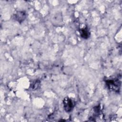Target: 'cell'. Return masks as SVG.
<instances>
[{
	"mask_svg": "<svg viewBox=\"0 0 122 122\" xmlns=\"http://www.w3.org/2000/svg\"><path fill=\"white\" fill-rule=\"evenodd\" d=\"M105 82L108 89L115 92H120L121 85V81L118 77H109L105 79Z\"/></svg>",
	"mask_w": 122,
	"mask_h": 122,
	"instance_id": "cell-1",
	"label": "cell"
},
{
	"mask_svg": "<svg viewBox=\"0 0 122 122\" xmlns=\"http://www.w3.org/2000/svg\"><path fill=\"white\" fill-rule=\"evenodd\" d=\"M62 102L64 110L67 112H71L75 105V102L74 100L68 97L63 99Z\"/></svg>",
	"mask_w": 122,
	"mask_h": 122,
	"instance_id": "cell-2",
	"label": "cell"
},
{
	"mask_svg": "<svg viewBox=\"0 0 122 122\" xmlns=\"http://www.w3.org/2000/svg\"><path fill=\"white\" fill-rule=\"evenodd\" d=\"M27 13L25 11H17L13 15V19L19 23H22L27 18Z\"/></svg>",
	"mask_w": 122,
	"mask_h": 122,
	"instance_id": "cell-3",
	"label": "cell"
},
{
	"mask_svg": "<svg viewBox=\"0 0 122 122\" xmlns=\"http://www.w3.org/2000/svg\"><path fill=\"white\" fill-rule=\"evenodd\" d=\"M79 32L81 37L84 39H88L91 35L90 30L87 26L80 28L79 29Z\"/></svg>",
	"mask_w": 122,
	"mask_h": 122,
	"instance_id": "cell-4",
	"label": "cell"
},
{
	"mask_svg": "<svg viewBox=\"0 0 122 122\" xmlns=\"http://www.w3.org/2000/svg\"><path fill=\"white\" fill-rule=\"evenodd\" d=\"M40 85V81L39 80H37L34 81L32 85H31V88L33 90H36L39 87V86Z\"/></svg>",
	"mask_w": 122,
	"mask_h": 122,
	"instance_id": "cell-5",
	"label": "cell"
}]
</instances>
